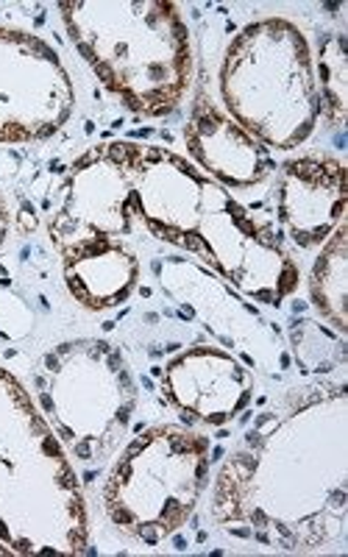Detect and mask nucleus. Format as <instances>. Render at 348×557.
<instances>
[{
  "instance_id": "10",
  "label": "nucleus",
  "mask_w": 348,
  "mask_h": 557,
  "mask_svg": "<svg viewBox=\"0 0 348 557\" xmlns=\"http://www.w3.org/2000/svg\"><path fill=\"white\" fill-rule=\"evenodd\" d=\"M165 396L196 424H232L253 396V374L217 346H192L173 357L162 376Z\"/></svg>"
},
{
  "instance_id": "7",
  "label": "nucleus",
  "mask_w": 348,
  "mask_h": 557,
  "mask_svg": "<svg viewBox=\"0 0 348 557\" xmlns=\"http://www.w3.org/2000/svg\"><path fill=\"white\" fill-rule=\"evenodd\" d=\"M209 485V441L178 424L139 432L114 460L103 510L128 539L159 546L196 513Z\"/></svg>"
},
{
  "instance_id": "17",
  "label": "nucleus",
  "mask_w": 348,
  "mask_h": 557,
  "mask_svg": "<svg viewBox=\"0 0 348 557\" xmlns=\"http://www.w3.org/2000/svg\"><path fill=\"white\" fill-rule=\"evenodd\" d=\"M9 228H12V212H9L7 198L0 196V246H3V243H7Z\"/></svg>"
},
{
  "instance_id": "11",
  "label": "nucleus",
  "mask_w": 348,
  "mask_h": 557,
  "mask_svg": "<svg viewBox=\"0 0 348 557\" xmlns=\"http://www.w3.org/2000/svg\"><path fill=\"white\" fill-rule=\"evenodd\" d=\"M346 201V168L330 153H301L278 171L276 215L298 248L323 246L343 223Z\"/></svg>"
},
{
  "instance_id": "12",
  "label": "nucleus",
  "mask_w": 348,
  "mask_h": 557,
  "mask_svg": "<svg viewBox=\"0 0 348 557\" xmlns=\"http://www.w3.org/2000/svg\"><path fill=\"white\" fill-rule=\"evenodd\" d=\"M184 143L196 159L198 171L223 187H253L273 173L271 151L253 139L240 123L209 101L207 89H198L190 121L184 126Z\"/></svg>"
},
{
  "instance_id": "14",
  "label": "nucleus",
  "mask_w": 348,
  "mask_h": 557,
  "mask_svg": "<svg viewBox=\"0 0 348 557\" xmlns=\"http://www.w3.org/2000/svg\"><path fill=\"white\" fill-rule=\"evenodd\" d=\"M310 296L315 310L337 332L348 330V226H340L323 240L310 276Z\"/></svg>"
},
{
  "instance_id": "9",
  "label": "nucleus",
  "mask_w": 348,
  "mask_h": 557,
  "mask_svg": "<svg viewBox=\"0 0 348 557\" xmlns=\"http://www.w3.org/2000/svg\"><path fill=\"white\" fill-rule=\"evenodd\" d=\"M137 221L132 178L114 143L92 146L73 162L62 198L53 209L48 232L59 253H70L96 240H123Z\"/></svg>"
},
{
  "instance_id": "13",
  "label": "nucleus",
  "mask_w": 348,
  "mask_h": 557,
  "mask_svg": "<svg viewBox=\"0 0 348 557\" xmlns=\"http://www.w3.org/2000/svg\"><path fill=\"white\" fill-rule=\"evenodd\" d=\"M64 285L92 312L126 305L139 282L137 253L123 240H96L62 257Z\"/></svg>"
},
{
  "instance_id": "6",
  "label": "nucleus",
  "mask_w": 348,
  "mask_h": 557,
  "mask_svg": "<svg viewBox=\"0 0 348 557\" xmlns=\"http://www.w3.org/2000/svg\"><path fill=\"white\" fill-rule=\"evenodd\" d=\"M39 410L70 457L101 462L117 451L137 407V385L121 348L98 337L53 346L39 360Z\"/></svg>"
},
{
  "instance_id": "8",
  "label": "nucleus",
  "mask_w": 348,
  "mask_h": 557,
  "mask_svg": "<svg viewBox=\"0 0 348 557\" xmlns=\"http://www.w3.org/2000/svg\"><path fill=\"white\" fill-rule=\"evenodd\" d=\"M76 89L37 34L0 26V146L48 139L67 123Z\"/></svg>"
},
{
  "instance_id": "2",
  "label": "nucleus",
  "mask_w": 348,
  "mask_h": 557,
  "mask_svg": "<svg viewBox=\"0 0 348 557\" xmlns=\"http://www.w3.org/2000/svg\"><path fill=\"white\" fill-rule=\"evenodd\" d=\"M132 178L137 221L159 240L198 253L228 285L260 305H282L298 287V265L232 193L178 153L114 139Z\"/></svg>"
},
{
  "instance_id": "15",
  "label": "nucleus",
  "mask_w": 348,
  "mask_h": 557,
  "mask_svg": "<svg viewBox=\"0 0 348 557\" xmlns=\"http://www.w3.org/2000/svg\"><path fill=\"white\" fill-rule=\"evenodd\" d=\"M318 101L330 123L340 126L348 109V67H346V39L332 34L321 42V62H318Z\"/></svg>"
},
{
  "instance_id": "4",
  "label": "nucleus",
  "mask_w": 348,
  "mask_h": 557,
  "mask_svg": "<svg viewBox=\"0 0 348 557\" xmlns=\"http://www.w3.org/2000/svg\"><path fill=\"white\" fill-rule=\"evenodd\" d=\"M64 28L103 87L132 112L165 117L192 84V37L167 0H64Z\"/></svg>"
},
{
  "instance_id": "16",
  "label": "nucleus",
  "mask_w": 348,
  "mask_h": 557,
  "mask_svg": "<svg viewBox=\"0 0 348 557\" xmlns=\"http://www.w3.org/2000/svg\"><path fill=\"white\" fill-rule=\"evenodd\" d=\"M17 312H28V310L20 305L17 298L0 296V337H20V332L12 326Z\"/></svg>"
},
{
  "instance_id": "5",
  "label": "nucleus",
  "mask_w": 348,
  "mask_h": 557,
  "mask_svg": "<svg viewBox=\"0 0 348 557\" xmlns=\"http://www.w3.org/2000/svg\"><path fill=\"white\" fill-rule=\"evenodd\" d=\"M226 114L271 151H293L321 117L315 62L304 32L285 17L243 28L221 64Z\"/></svg>"
},
{
  "instance_id": "3",
  "label": "nucleus",
  "mask_w": 348,
  "mask_h": 557,
  "mask_svg": "<svg viewBox=\"0 0 348 557\" xmlns=\"http://www.w3.org/2000/svg\"><path fill=\"white\" fill-rule=\"evenodd\" d=\"M82 482L23 382L0 368V557L84 555Z\"/></svg>"
},
{
  "instance_id": "1",
  "label": "nucleus",
  "mask_w": 348,
  "mask_h": 557,
  "mask_svg": "<svg viewBox=\"0 0 348 557\" xmlns=\"http://www.w3.org/2000/svg\"><path fill=\"white\" fill-rule=\"evenodd\" d=\"M209 513L268 549L337 544L348 519L346 391L315 387L265 412L217 471Z\"/></svg>"
}]
</instances>
